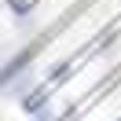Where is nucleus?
<instances>
[{
  "label": "nucleus",
  "mask_w": 121,
  "mask_h": 121,
  "mask_svg": "<svg viewBox=\"0 0 121 121\" xmlns=\"http://www.w3.org/2000/svg\"><path fill=\"white\" fill-rule=\"evenodd\" d=\"M4 4H8L15 15H30V11L37 8V0H4Z\"/></svg>",
  "instance_id": "1"
}]
</instances>
